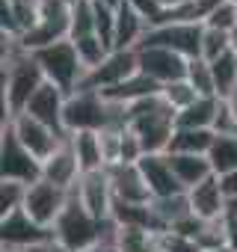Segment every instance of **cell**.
<instances>
[{
	"mask_svg": "<svg viewBox=\"0 0 237 252\" xmlns=\"http://www.w3.org/2000/svg\"><path fill=\"white\" fill-rule=\"evenodd\" d=\"M107 175H110V187H113L116 202H125V205H148L151 202V190H148L137 163L107 166Z\"/></svg>",
	"mask_w": 237,
	"mask_h": 252,
	"instance_id": "obj_12",
	"label": "cell"
},
{
	"mask_svg": "<svg viewBox=\"0 0 237 252\" xmlns=\"http://www.w3.org/2000/svg\"><path fill=\"white\" fill-rule=\"evenodd\" d=\"M3 252H27V249H3Z\"/></svg>",
	"mask_w": 237,
	"mask_h": 252,
	"instance_id": "obj_46",
	"label": "cell"
},
{
	"mask_svg": "<svg viewBox=\"0 0 237 252\" xmlns=\"http://www.w3.org/2000/svg\"><path fill=\"white\" fill-rule=\"evenodd\" d=\"M210 71H213V86H216V98L219 101H228L237 95V57L234 51L219 57L216 63H210Z\"/></svg>",
	"mask_w": 237,
	"mask_h": 252,
	"instance_id": "obj_24",
	"label": "cell"
},
{
	"mask_svg": "<svg viewBox=\"0 0 237 252\" xmlns=\"http://www.w3.org/2000/svg\"><path fill=\"white\" fill-rule=\"evenodd\" d=\"M205 27L222 30V33H237V3L234 0H222L219 6H213L205 18Z\"/></svg>",
	"mask_w": 237,
	"mask_h": 252,
	"instance_id": "obj_34",
	"label": "cell"
},
{
	"mask_svg": "<svg viewBox=\"0 0 237 252\" xmlns=\"http://www.w3.org/2000/svg\"><path fill=\"white\" fill-rule=\"evenodd\" d=\"M207 252H231L228 246H219V249H207Z\"/></svg>",
	"mask_w": 237,
	"mask_h": 252,
	"instance_id": "obj_45",
	"label": "cell"
},
{
	"mask_svg": "<svg viewBox=\"0 0 237 252\" xmlns=\"http://www.w3.org/2000/svg\"><path fill=\"white\" fill-rule=\"evenodd\" d=\"M27 184L21 181H0V217H9L15 211L24 208V199H27Z\"/></svg>",
	"mask_w": 237,
	"mask_h": 252,
	"instance_id": "obj_33",
	"label": "cell"
},
{
	"mask_svg": "<svg viewBox=\"0 0 237 252\" xmlns=\"http://www.w3.org/2000/svg\"><path fill=\"white\" fill-rule=\"evenodd\" d=\"M74 42V51H77V57H80V65L86 68V71H92V68H98L113 51L104 45V39L98 36V33H92V36H83V39H71Z\"/></svg>",
	"mask_w": 237,
	"mask_h": 252,
	"instance_id": "obj_27",
	"label": "cell"
},
{
	"mask_svg": "<svg viewBox=\"0 0 237 252\" xmlns=\"http://www.w3.org/2000/svg\"><path fill=\"white\" fill-rule=\"evenodd\" d=\"M187 199H190V208L199 220L205 222H213V220H222L228 214V196L222 193V184H219V175H210L205 178L202 184H196L193 190H187Z\"/></svg>",
	"mask_w": 237,
	"mask_h": 252,
	"instance_id": "obj_16",
	"label": "cell"
},
{
	"mask_svg": "<svg viewBox=\"0 0 237 252\" xmlns=\"http://www.w3.org/2000/svg\"><path fill=\"white\" fill-rule=\"evenodd\" d=\"M228 214H231V217H237V196H234V199H228Z\"/></svg>",
	"mask_w": 237,
	"mask_h": 252,
	"instance_id": "obj_43",
	"label": "cell"
},
{
	"mask_svg": "<svg viewBox=\"0 0 237 252\" xmlns=\"http://www.w3.org/2000/svg\"><path fill=\"white\" fill-rule=\"evenodd\" d=\"M231 51H234V57H237V33L231 36Z\"/></svg>",
	"mask_w": 237,
	"mask_h": 252,
	"instance_id": "obj_44",
	"label": "cell"
},
{
	"mask_svg": "<svg viewBox=\"0 0 237 252\" xmlns=\"http://www.w3.org/2000/svg\"><path fill=\"white\" fill-rule=\"evenodd\" d=\"M225 246L231 252H237V217L225 214Z\"/></svg>",
	"mask_w": 237,
	"mask_h": 252,
	"instance_id": "obj_38",
	"label": "cell"
},
{
	"mask_svg": "<svg viewBox=\"0 0 237 252\" xmlns=\"http://www.w3.org/2000/svg\"><path fill=\"white\" fill-rule=\"evenodd\" d=\"M148 30V21L128 3L116 9V51H140Z\"/></svg>",
	"mask_w": 237,
	"mask_h": 252,
	"instance_id": "obj_18",
	"label": "cell"
},
{
	"mask_svg": "<svg viewBox=\"0 0 237 252\" xmlns=\"http://www.w3.org/2000/svg\"><path fill=\"white\" fill-rule=\"evenodd\" d=\"M157 3L169 12V9H175V6H181V3H187V0H157Z\"/></svg>",
	"mask_w": 237,
	"mask_h": 252,
	"instance_id": "obj_42",
	"label": "cell"
},
{
	"mask_svg": "<svg viewBox=\"0 0 237 252\" xmlns=\"http://www.w3.org/2000/svg\"><path fill=\"white\" fill-rule=\"evenodd\" d=\"M157 249L160 252H202V246L196 240H190V237H184V234H178L172 228L157 234Z\"/></svg>",
	"mask_w": 237,
	"mask_h": 252,
	"instance_id": "obj_36",
	"label": "cell"
},
{
	"mask_svg": "<svg viewBox=\"0 0 237 252\" xmlns=\"http://www.w3.org/2000/svg\"><path fill=\"white\" fill-rule=\"evenodd\" d=\"M0 181H21L27 187L42 181V160L21 146L9 125L0 134Z\"/></svg>",
	"mask_w": 237,
	"mask_h": 252,
	"instance_id": "obj_6",
	"label": "cell"
},
{
	"mask_svg": "<svg viewBox=\"0 0 237 252\" xmlns=\"http://www.w3.org/2000/svg\"><path fill=\"white\" fill-rule=\"evenodd\" d=\"M65 101H68V95L59 89V86H54V83H45L36 95H33V101L27 104V116H33V119H39L42 125H48V128H54L59 137H71L68 131H65V125H62V113H65Z\"/></svg>",
	"mask_w": 237,
	"mask_h": 252,
	"instance_id": "obj_13",
	"label": "cell"
},
{
	"mask_svg": "<svg viewBox=\"0 0 237 252\" xmlns=\"http://www.w3.org/2000/svg\"><path fill=\"white\" fill-rule=\"evenodd\" d=\"M71 146H74V155H77V163H80V172H101L107 169V160H104V149H101V134L95 131H83V134H71Z\"/></svg>",
	"mask_w": 237,
	"mask_h": 252,
	"instance_id": "obj_21",
	"label": "cell"
},
{
	"mask_svg": "<svg viewBox=\"0 0 237 252\" xmlns=\"http://www.w3.org/2000/svg\"><path fill=\"white\" fill-rule=\"evenodd\" d=\"M95 33L104 39V45L110 51H116V9L95 3Z\"/></svg>",
	"mask_w": 237,
	"mask_h": 252,
	"instance_id": "obj_35",
	"label": "cell"
},
{
	"mask_svg": "<svg viewBox=\"0 0 237 252\" xmlns=\"http://www.w3.org/2000/svg\"><path fill=\"white\" fill-rule=\"evenodd\" d=\"M68 196H71V190H62V187H57V184H51V181L42 178V181L30 184L27 199H24V211H27L39 225L54 228V222L59 220L62 208L68 205Z\"/></svg>",
	"mask_w": 237,
	"mask_h": 252,
	"instance_id": "obj_9",
	"label": "cell"
},
{
	"mask_svg": "<svg viewBox=\"0 0 237 252\" xmlns=\"http://www.w3.org/2000/svg\"><path fill=\"white\" fill-rule=\"evenodd\" d=\"M118 252H160L157 234L148 228H125L118 231Z\"/></svg>",
	"mask_w": 237,
	"mask_h": 252,
	"instance_id": "obj_28",
	"label": "cell"
},
{
	"mask_svg": "<svg viewBox=\"0 0 237 252\" xmlns=\"http://www.w3.org/2000/svg\"><path fill=\"white\" fill-rule=\"evenodd\" d=\"M33 57H36L45 80L54 83V86H59L65 95H74L77 86H80V80L86 77V68L80 65V57H77L71 39L57 42V45H48V48L36 51Z\"/></svg>",
	"mask_w": 237,
	"mask_h": 252,
	"instance_id": "obj_3",
	"label": "cell"
},
{
	"mask_svg": "<svg viewBox=\"0 0 237 252\" xmlns=\"http://www.w3.org/2000/svg\"><path fill=\"white\" fill-rule=\"evenodd\" d=\"M9 128L15 131V137L21 140V146H24L33 158H39L42 163L68 140V137H59L54 128H48V125H42L39 119L27 116V113H18V116L9 122Z\"/></svg>",
	"mask_w": 237,
	"mask_h": 252,
	"instance_id": "obj_8",
	"label": "cell"
},
{
	"mask_svg": "<svg viewBox=\"0 0 237 252\" xmlns=\"http://www.w3.org/2000/svg\"><path fill=\"white\" fill-rule=\"evenodd\" d=\"M219 98H199L193 107L178 113V128H199V131H216V119H219Z\"/></svg>",
	"mask_w": 237,
	"mask_h": 252,
	"instance_id": "obj_22",
	"label": "cell"
},
{
	"mask_svg": "<svg viewBox=\"0 0 237 252\" xmlns=\"http://www.w3.org/2000/svg\"><path fill=\"white\" fill-rule=\"evenodd\" d=\"M140 71V57L137 51H113L98 68L86 71V77L80 80L77 92H107L118 83H125L128 77H134Z\"/></svg>",
	"mask_w": 237,
	"mask_h": 252,
	"instance_id": "obj_7",
	"label": "cell"
},
{
	"mask_svg": "<svg viewBox=\"0 0 237 252\" xmlns=\"http://www.w3.org/2000/svg\"><path fill=\"white\" fill-rule=\"evenodd\" d=\"M125 3H128L131 9H137V12L148 21V27H160L163 18H166V9L157 3V0H125Z\"/></svg>",
	"mask_w": 237,
	"mask_h": 252,
	"instance_id": "obj_37",
	"label": "cell"
},
{
	"mask_svg": "<svg viewBox=\"0 0 237 252\" xmlns=\"http://www.w3.org/2000/svg\"><path fill=\"white\" fill-rule=\"evenodd\" d=\"M95 33V0H74L71 3V36L83 39Z\"/></svg>",
	"mask_w": 237,
	"mask_h": 252,
	"instance_id": "obj_29",
	"label": "cell"
},
{
	"mask_svg": "<svg viewBox=\"0 0 237 252\" xmlns=\"http://www.w3.org/2000/svg\"><path fill=\"white\" fill-rule=\"evenodd\" d=\"M137 166H140V172H143V178L151 190V199H169V196L187 193L166 155H146Z\"/></svg>",
	"mask_w": 237,
	"mask_h": 252,
	"instance_id": "obj_14",
	"label": "cell"
},
{
	"mask_svg": "<svg viewBox=\"0 0 237 252\" xmlns=\"http://www.w3.org/2000/svg\"><path fill=\"white\" fill-rule=\"evenodd\" d=\"M80 252H118V249H116V246H107V243H95V246L80 249Z\"/></svg>",
	"mask_w": 237,
	"mask_h": 252,
	"instance_id": "obj_40",
	"label": "cell"
},
{
	"mask_svg": "<svg viewBox=\"0 0 237 252\" xmlns=\"http://www.w3.org/2000/svg\"><path fill=\"white\" fill-rule=\"evenodd\" d=\"M178 181L184 184V190H193L196 184H202L205 178L213 175V166L207 158H199V155H166Z\"/></svg>",
	"mask_w": 237,
	"mask_h": 252,
	"instance_id": "obj_23",
	"label": "cell"
},
{
	"mask_svg": "<svg viewBox=\"0 0 237 252\" xmlns=\"http://www.w3.org/2000/svg\"><path fill=\"white\" fill-rule=\"evenodd\" d=\"M74 193L80 196V202L86 205V211H89L95 220H107V217H110V211H113V199H116V196H113V187H110V175H107V169L80 175Z\"/></svg>",
	"mask_w": 237,
	"mask_h": 252,
	"instance_id": "obj_15",
	"label": "cell"
},
{
	"mask_svg": "<svg viewBox=\"0 0 237 252\" xmlns=\"http://www.w3.org/2000/svg\"><path fill=\"white\" fill-rule=\"evenodd\" d=\"M0 101H3V128L27 110V104L33 101V95L48 83L36 57L30 51H24L21 39H9L3 36V57H0Z\"/></svg>",
	"mask_w": 237,
	"mask_h": 252,
	"instance_id": "obj_1",
	"label": "cell"
},
{
	"mask_svg": "<svg viewBox=\"0 0 237 252\" xmlns=\"http://www.w3.org/2000/svg\"><path fill=\"white\" fill-rule=\"evenodd\" d=\"M216 143V131H199V128H175L169 152L166 155H199L207 158Z\"/></svg>",
	"mask_w": 237,
	"mask_h": 252,
	"instance_id": "obj_20",
	"label": "cell"
},
{
	"mask_svg": "<svg viewBox=\"0 0 237 252\" xmlns=\"http://www.w3.org/2000/svg\"><path fill=\"white\" fill-rule=\"evenodd\" d=\"M219 184H222V193H225L228 199H234V196H237V169H234V172H228V175H222V178H219Z\"/></svg>",
	"mask_w": 237,
	"mask_h": 252,
	"instance_id": "obj_39",
	"label": "cell"
},
{
	"mask_svg": "<svg viewBox=\"0 0 237 252\" xmlns=\"http://www.w3.org/2000/svg\"><path fill=\"white\" fill-rule=\"evenodd\" d=\"M163 92V86L157 83V80H151L148 74H143V71H137L134 77H128L125 83H118V86H113V89H107V92H101L107 101H116V104H125V107H131V104H137V101H143V98H154V95H160Z\"/></svg>",
	"mask_w": 237,
	"mask_h": 252,
	"instance_id": "obj_19",
	"label": "cell"
},
{
	"mask_svg": "<svg viewBox=\"0 0 237 252\" xmlns=\"http://www.w3.org/2000/svg\"><path fill=\"white\" fill-rule=\"evenodd\" d=\"M54 237H57L62 246H68L71 252L89 249V246H95L98 237H101V220H95V217L86 211V205L80 202V196H77L74 190H71L68 205L62 208L59 220L54 222Z\"/></svg>",
	"mask_w": 237,
	"mask_h": 252,
	"instance_id": "obj_4",
	"label": "cell"
},
{
	"mask_svg": "<svg viewBox=\"0 0 237 252\" xmlns=\"http://www.w3.org/2000/svg\"><path fill=\"white\" fill-rule=\"evenodd\" d=\"M151 208H154V214H157V220H160L163 228H175L181 220H187V217L193 214L187 193L169 196V199H151Z\"/></svg>",
	"mask_w": 237,
	"mask_h": 252,
	"instance_id": "obj_26",
	"label": "cell"
},
{
	"mask_svg": "<svg viewBox=\"0 0 237 252\" xmlns=\"http://www.w3.org/2000/svg\"><path fill=\"white\" fill-rule=\"evenodd\" d=\"M231 36L234 33H222V30L205 27V36H202V60L216 63L219 57L231 54Z\"/></svg>",
	"mask_w": 237,
	"mask_h": 252,
	"instance_id": "obj_32",
	"label": "cell"
},
{
	"mask_svg": "<svg viewBox=\"0 0 237 252\" xmlns=\"http://www.w3.org/2000/svg\"><path fill=\"white\" fill-rule=\"evenodd\" d=\"M95 3H101L107 9H118V6H125V0H95Z\"/></svg>",
	"mask_w": 237,
	"mask_h": 252,
	"instance_id": "obj_41",
	"label": "cell"
},
{
	"mask_svg": "<svg viewBox=\"0 0 237 252\" xmlns=\"http://www.w3.org/2000/svg\"><path fill=\"white\" fill-rule=\"evenodd\" d=\"M234 3H237V0H234Z\"/></svg>",
	"mask_w": 237,
	"mask_h": 252,
	"instance_id": "obj_48",
	"label": "cell"
},
{
	"mask_svg": "<svg viewBox=\"0 0 237 252\" xmlns=\"http://www.w3.org/2000/svg\"><path fill=\"white\" fill-rule=\"evenodd\" d=\"M210 166H213V175H228L237 169V137L234 134H216V143L207 155Z\"/></svg>",
	"mask_w": 237,
	"mask_h": 252,
	"instance_id": "obj_25",
	"label": "cell"
},
{
	"mask_svg": "<svg viewBox=\"0 0 237 252\" xmlns=\"http://www.w3.org/2000/svg\"><path fill=\"white\" fill-rule=\"evenodd\" d=\"M160 95H163V101H166L175 113H184L187 107H193V104L202 98V95L193 89V83H190L187 77H184V80H175V83H166Z\"/></svg>",
	"mask_w": 237,
	"mask_h": 252,
	"instance_id": "obj_30",
	"label": "cell"
},
{
	"mask_svg": "<svg viewBox=\"0 0 237 252\" xmlns=\"http://www.w3.org/2000/svg\"><path fill=\"white\" fill-rule=\"evenodd\" d=\"M178 113L163 101V95L143 98L128 107V128L140 137L146 155H166L172 134L178 128Z\"/></svg>",
	"mask_w": 237,
	"mask_h": 252,
	"instance_id": "obj_2",
	"label": "cell"
},
{
	"mask_svg": "<svg viewBox=\"0 0 237 252\" xmlns=\"http://www.w3.org/2000/svg\"><path fill=\"white\" fill-rule=\"evenodd\" d=\"M51 237H54V228L39 225L24 208L9 214V217H0V240H3V249H33Z\"/></svg>",
	"mask_w": 237,
	"mask_h": 252,
	"instance_id": "obj_10",
	"label": "cell"
},
{
	"mask_svg": "<svg viewBox=\"0 0 237 252\" xmlns=\"http://www.w3.org/2000/svg\"><path fill=\"white\" fill-rule=\"evenodd\" d=\"M137 57H140V71L148 74L151 80H157L160 86L187 77V65H190V60H184L181 54H175V51H169V48L146 45V48L137 51Z\"/></svg>",
	"mask_w": 237,
	"mask_h": 252,
	"instance_id": "obj_11",
	"label": "cell"
},
{
	"mask_svg": "<svg viewBox=\"0 0 237 252\" xmlns=\"http://www.w3.org/2000/svg\"><path fill=\"white\" fill-rule=\"evenodd\" d=\"M187 80L193 83V89L202 95V98H216V86H213V71H210V63L196 57L190 60L187 65Z\"/></svg>",
	"mask_w": 237,
	"mask_h": 252,
	"instance_id": "obj_31",
	"label": "cell"
},
{
	"mask_svg": "<svg viewBox=\"0 0 237 252\" xmlns=\"http://www.w3.org/2000/svg\"><path fill=\"white\" fill-rule=\"evenodd\" d=\"M80 163H77V155H74V146H71V137L42 163V178L62 187V190H74L77 181H80Z\"/></svg>",
	"mask_w": 237,
	"mask_h": 252,
	"instance_id": "obj_17",
	"label": "cell"
},
{
	"mask_svg": "<svg viewBox=\"0 0 237 252\" xmlns=\"http://www.w3.org/2000/svg\"><path fill=\"white\" fill-rule=\"evenodd\" d=\"M65 3H74V0H65Z\"/></svg>",
	"mask_w": 237,
	"mask_h": 252,
	"instance_id": "obj_47",
	"label": "cell"
},
{
	"mask_svg": "<svg viewBox=\"0 0 237 252\" xmlns=\"http://www.w3.org/2000/svg\"><path fill=\"white\" fill-rule=\"evenodd\" d=\"M202 36H205L202 21H166L160 27H151L140 48H146V45L169 48V51L181 54L184 60H196V57H202Z\"/></svg>",
	"mask_w": 237,
	"mask_h": 252,
	"instance_id": "obj_5",
	"label": "cell"
}]
</instances>
